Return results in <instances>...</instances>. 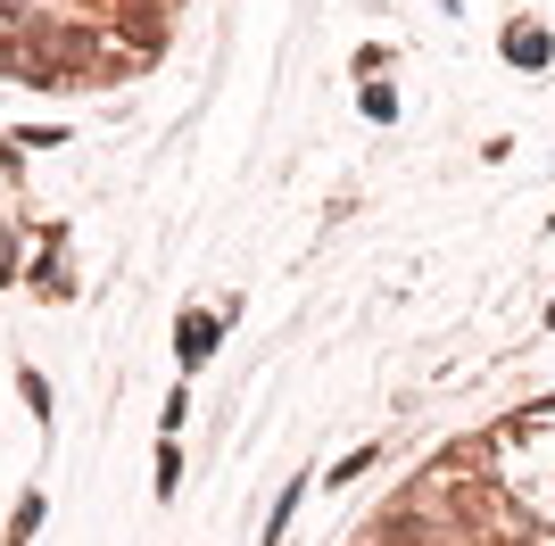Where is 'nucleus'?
Listing matches in <instances>:
<instances>
[{"instance_id": "4", "label": "nucleus", "mask_w": 555, "mask_h": 546, "mask_svg": "<svg viewBox=\"0 0 555 546\" xmlns=\"http://www.w3.org/2000/svg\"><path fill=\"white\" fill-rule=\"evenodd\" d=\"M0 282H17V249L9 240H0Z\"/></svg>"}, {"instance_id": "1", "label": "nucleus", "mask_w": 555, "mask_h": 546, "mask_svg": "<svg viewBox=\"0 0 555 546\" xmlns=\"http://www.w3.org/2000/svg\"><path fill=\"white\" fill-rule=\"evenodd\" d=\"M216 340H224V323H216V315H183V340H175V348H183V364H208Z\"/></svg>"}, {"instance_id": "5", "label": "nucleus", "mask_w": 555, "mask_h": 546, "mask_svg": "<svg viewBox=\"0 0 555 546\" xmlns=\"http://www.w3.org/2000/svg\"><path fill=\"white\" fill-rule=\"evenodd\" d=\"M373 546H390V538H373ZM406 546H431V530H423V538H406Z\"/></svg>"}, {"instance_id": "2", "label": "nucleus", "mask_w": 555, "mask_h": 546, "mask_svg": "<svg viewBox=\"0 0 555 546\" xmlns=\"http://www.w3.org/2000/svg\"><path fill=\"white\" fill-rule=\"evenodd\" d=\"M506 58H514V67H547L555 42L539 34V25H514V34H506Z\"/></svg>"}, {"instance_id": "3", "label": "nucleus", "mask_w": 555, "mask_h": 546, "mask_svg": "<svg viewBox=\"0 0 555 546\" xmlns=\"http://www.w3.org/2000/svg\"><path fill=\"white\" fill-rule=\"evenodd\" d=\"M34 530H42V497H25V505H17V522H9V538L25 546V538H34Z\"/></svg>"}]
</instances>
